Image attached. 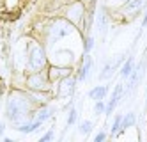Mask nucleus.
<instances>
[{"label":"nucleus","instance_id":"1","mask_svg":"<svg viewBox=\"0 0 147 142\" xmlns=\"http://www.w3.org/2000/svg\"><path fill=\"white\" fill-rule=\"evenodd\" d=\"M32 112H36V105H34L32 96H28L18 89H13L9 92L7 105H5V117L14 126V130L20 124L28 123V119L32 117L30 116Z\"/></svg>","mask_w":147,"mask_h":142},{"label":"nucleus","instance_id":"2","mask_svg":"<svg viewBox=\"0 0 147 142\" xmlns=\"http://www.w3.org/2000/svg\"><path fill=\"white\" fill-rule=\"evenodd\" d=\"M48 59L45 48L39 45L37 41H30L28 48H27V73H34V71H43L48 68Z\"/></svg>","mask_w":147,"mask_h":142},{"label":"nucleus","instance_id":"3","mask_svg":"<svg viewBox=\"0 0 147 142\" xmlns=\"http://www.w3.org/2000/svg\"><path fill=\"white\" fill-rule=\"evenodd\" d=\"M73 30H75V25H73L71 21H67L64 16L57 18V20H51L48 23V36H46L48 45H53L57 39L69 36Z\"/></svg>","mask_w":147,"mask_h":142},{"label":"nucleus","instance_id":"4","mask_svg":"<svg viewBox=\"0 0 147 142\" xmlns=\"http://www.w3.org/2000/svg\"><path fill=\"white\" fill-rule=\"evenodd\" d=\"M25 84H27L28 89H32L34 92H46V91H50V87H51L50 80H48V75H46V69L28 73Z\"/></svg>","mask_w":147,"mask_h":142},{"label":"nucleus","instance_id":"5","mask_svg":"<svg viewBox=\"0 0 147 142\" xmlns=\"http://www.w3.org/2000/svg\"><path fill=\"white\" fill-rule=\"evenodd\" d=\"M64 18L67 21H71L75 27H82L83 18H85V5L80 0H73L64 7Z\"/></svg>","mask_w":147,"mask_h":142},{"label":"nucleus","instance_id":"6","mask_svg":"<svg viewBox=\"0 0 147 142\" xmlns=\"http://www.w3.org/2000/svg\"><path fill=\"white\" fill-rule=\"evenodd\" d=\"M71 73H73L71 68H62V66H55V64H48V68H46V75H48L50 84H57L62 78L69 76Z\"/></svg>","mask_w":147,"mask_h":142},{"label":"nucleus","instance_id":"7","mask_svg":"<svg viewBox=\"0 0 147 142\" xmlns=\"http://www.w3.org/2000/svg\"><path fill=\"white\" fill-rule=\"evenodd\" d=\"M147 0H128L124 5H121V11H117L119 14H126V20H135L136 13L145 5Z\"/></svg>","mask_w":147,"mask_h":142},{"label":"nucleus","instance_id":"8","mask_svg":"<svg viewBox=\"0 0 147 142\" xmlns=\"http://www.w3.org/2000/svg\"><path fill=\"white\" fill-rule=\"evenodd\" d=\"M76 76L75 75H69V76H66V78H62L60 82H59V92H57V96L59 98H67V96H71L73 92H75V85H76Z\"/></svg>","mask_w":147,"mask_h":142},{"label":"nucleus","instance_id":"9","mask_svg":"<svg viewBox=\"0 0 147 142\" xmlns=\"http://www.w3.org/2000/svg\"><path fill=\"white\" fill-rule=\"evenodd\" d=\"M122 91H124V87H122V85H117V87H115V91H113V94H112V98H110L108 105L105 107V114H112V112L115 110V105L119 103V98H121Z\"/></svg>","mask_w":147,"mask_h":142},{"label":"nucleus","instance_id":"10","mask_svg":"<svg viewBox=\"0 0 147 142\" xmlns=\"http://www.w3.org/2000/svg\"><path fill=\"white\" fill-rule=\"evenodd\" d=\"M90 68H92V59L85 55V59H83V66H82V68L78 69V73H76V78H78V80H85L87 75H89V71H90Z\"/></svg>","mask_w":147,"mask_h":142},{"label":"nucleus","instance_id":"11","mask_svg":"<svg viewBox=\"0 0 147 142\" xmlns=\"http://www.w3.org/2000/svg\"><path fill=\"white\" fill-rule=\"evenodd\" d=\"M107 92H108V87L107 85H98V87H94V89H90L89 96H90V100L98 101V100H103V98L107 96Z\"/></svg>","mask_w":147,"mask_h":142},{"label":"nucleus","instance_id":"12","mask_svg":"<svg viewBox=\"0 0 147 142\" xmlns=\"http://www.w3.org/2000/svg\"><path fill=\"white\" fill-rule=\"evenodd\" d=\"M122 133V116H115V119H113V124H112V130H110V135L112 137H117V135H121Z\"/></svg>","mask_w":147,"mask_h":142},{"label":"nucleus","instance_id":"13","mask_svg":"<svg viewBox=\"0 0 147 142\" xmlns=\"http://www.w3.org/2000/svg\"><path fill=\"white\" fill-rule=\"evenodd\" d=\"M112 73H113V62H107V64H105V68H103V73L99 75V78L101 80H108L110 76H112Z\"/></svg>","mask_w":147,"mask_h":142},{"label":"nucleus","instance_id":"14","mask_svg":"<svg viewBox=\"0 0 147 142\" xmlns=\"http://www.w3.org/2000/svg\"><path fill=\"white\" fill-rule=\"evenodd\" d=\"M135 121H136V116L133 112H129L126 117H122V132H124L126 128H129L131 124H135Z\"/></svg>","mask_w":147,"mask_h":142},{"label":"nucleus","instance_id":"15","mask_svg":"<svg viewBox=\"0 0 147 142\" xmlns=\"http://www.w3.org/2000/svg\"><path fill=\"white\" fill-rule=\"evenodd\" d=\"M131 69H133V60L129 59V60H126V64L122 66V69H121V76H122V78H126V76H129Z\"/></svg>","mask_w":147,"mask_h":142},{"label":"nucleus","instance_id":"16","mask_svg":"<svg viewBox=\"0 0 147 142\" xmlns=\"http://www.w3.org/2000/svg\"><path fill=\"white\" fill-rule=\"evenodd\" d=\"M92 126H94V123H90V121H83V123L80 124V133L87 135L90 130H92Z\"/></svg>","mask_w":147,"mask_h":142},{"label":"nucleus","instance_id":"17","mask_svg":"<svg viewBox=\"0 0 147 142\" xmlns=\"http://www.w3.org/2000/svg\"><path fill=\"white\" fill-rule=\"evenodd\" d=\"M103 112H105V101H103V100H98V101H96V107H94V114L99 116V114H103Z\"/></svg>","mask_w":147,"mask_h":142},{"label":"nucleus","instance_id":"18","mask_svg":"<svg viewBox=\"0 0 147 142\" xmlns=\"http://www.w3.org/2000/svg\"><path fill=\"white\" fill-rule=\"evenodd\" d=\"M92 48H94V37H92V36H87V37H85V52L89 53Z\"/></svg>","mask_w":147,"mask_h":142},{"label":"nucleus","instance_id":"19","mask_svg":"<svg viewBox=\"0 0 147 142\" xmlns=\"http://www.w3.org/2000/svg\"><path fill=\"white\" fill-rule=\"evenodd\" d=\"M76 116H78V112H76V108H71V112H69V119H67V126H71L73 123L76 121Z\"/></svg>","mask_w":147,"mask_h":142},{"label":"nucleus","instance_id":"20","mask_svg":"<svg viewBox=\"0 0 147 142\" xmlns=\"http://www.w3.org/2000/svg\"><path fill=\"white\" fill-rule=\"evenodd\" d=\"M128 0H107V4L110 5V7H117V5H124Z\"/></svg>","mask_w":147,"mask_h":142},{"label":"nucleus","instance_id":"21","mask_svg":"<svg viewBox=\"0 0 147 142\" xmlns=\"http://www.w3.org/2000/svg\"><path fill=\"white\" fill-rule=\"evenodd\" d=\"M51 139H53V130H50V132H48V133H45L43 137H41V139H39V142H50Z\"/></svg>","mask_w":147,"mask_h":142},{"label":"nucleus","instance_id":"22","mask_svg":"<svg viewBox=\"0 0 147 142\" xmlns=\"http://www.w3.org/2000/svg\"><path fill=\"white\" fill-rule=\"evenodd\" d=\"M103 140H107V133H105V132L99 133V135L96 137V142H103Z\"/></svg>","mask_w":147,"mask_h":142},{"label":"nucleus","instance_id":"23","mask_svg":"<svg viewBox=\"0 0 147 142\" xmlns=\"http://www.w3.org/2000/svg\"><path fill=\"white\" fill-rule=\"evenodd\" d=\"M80 2H82L83 5H85V7H87V5H90V9H92V4H94V0H80Z\"/></svg>","mask_w":147,"mask_h":142},{"label":"nucleus","instance_id":"24","mask_svg":"<svg viewBox=\"0 0 147 142\" xmlns=\"http://www.w3.org/2000/svg\"><path fill=\"white\" fill-rule=\"evenodd\" d=\"M142 27H147V11H145V14H144V20H142Z\"/></svg>","mask_w":147,"mask_h":142},{"label":"nucleus","instance_id":"25","mask_svg":"<svg viewBox=\"0 0 147 142\" xmlns=\"http://www.w3.org/2000/svg\"><path fill=\"white\" fill-rule=\"evenodd\" d=\"M2 133H4V124L0 123V135H2Z\"/></svg>","mask_w":147,"mask_h":142}]
</instances>
